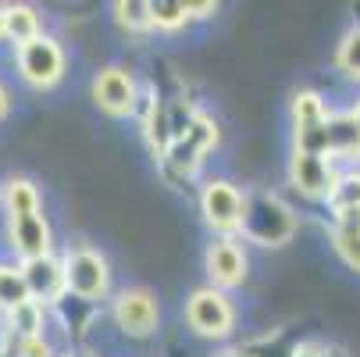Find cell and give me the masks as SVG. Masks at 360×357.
I'll return each mask as SVG.
<instances>
[{
  "label": "cell",
  "mask_w": 360,
  "mask_h": 357,
  "mask_svg": "<svg viewBox=\"0 0 360 357\" xmlns=\"http://www.w3.org/2000/svg\"><path fill=\"white\" fill-rule=\"evenodd\" d=\"M239 232L250 243H261V246H282L292 239L296 232V218L285 203L275 193H253L243 200V222Z\"/></svg>",
  "instance_id": "cell-1"
},
{
  "label": "cell",
  "mask_w": 360,
  "mask_h": 357,
  "mask_svg": "<svg viewBox=\"0 0 360 357\" xmlns=\"http://www.w3.org/2000/svg\"><path fill=\"white\" fill-rule=\"evenodd\" d=\"M93 100L108 115H129L136 108V82L122 68H108L93 79Z\"/></svg>",
  "instance_id": "cell-9"
},
{
  "label": "cell",
  "mask_w": 360,
  "mask_h": 357,
  "mask_svg": "<svg viewBox=\"0 0 360 357\" xmlns=\"http://www.w3.org/2000/svg\"><path fill=\"white\" fill-rule=\"evenodd\" d=\"M4 36H11L18 46L32 43L39 36V18L32 8L25 4H15V8H4Z\"/></svg>",
  "instance_id": "cell-15"
},
{
  "label": "cell",
  "mask_w": 360,
  "mask_h": 357,
  "mask_svg": "<svg viewBox=\"0 0 360 357\" xmlns=\"http://www.w3.org/2000/svg\"><path fill=\"white\" fill-rule=\"evenodd\" d=\"M4 200H8L11 218H18V215H39V193H36V186L29 179H11Z\"/></svg>",
  "instance_id": "cell-16"
},
{
  "label": "cell",
  "mask_w": 360,
  "mask_h": 357,
  "mask_svg": "<svg viewBox=\"0 0 360 357\" xmlns=\"http://www.w3.org/2000/svg\"><path fill=\"white\" fill-rule=\"evenodd\" d=\"M349 118H353V125H356V129H360V100H356V108H353V111H349Z\"/></svg>",
  "instance_id": "cell-26"
},
{
  "label": "cell",
  "mask_w": 360,
  "mask_h": 357,
  "mask_svg": "<svg viewBox=\"0 0 360 357\" xmlns=\"http://www.w3.org/2000/svg\"><path fill=\"white\" fill-rule=\"evenodd\" d=\"M186 4H172V0H153L150 4V25L158 29H179L186 22Z\"/></svg>",
  "instance_id": "cell-22"
},
{
  "label": "cell",
  "mask_w": 360,
  "mask_h": 357,
  "mask_svg": "<svg viewBox=\"0 0 360 357\" xmlns=\"http://www.w3.org/2000/svg\"><path fill=\"white\" fill-rule=\"evenodd\" d=\"M18 68L22 75L32 82V86H54L61 79V68H65V54L54 39L46 36H36L32 43L18 46Z\"/></svg>",
  "instance_id": "cell-2"
},
{
  "label": "cell",
  "mask_w": 360,
  "mask_h": 357,
  "mask_svg": "<svg viewBox=\"0 0 360 357\" xmlns=\"http://www.w3.org/2000/svg\"><path fill=\"white\" fill-rule=\"evenodd\" d=\"M11 246L22 253V261L46 258L50 253V225L43 215H18L11 218Z\"/></svg>",
  "instance_id": "cell-11"
},
{
  "label": "cell",
  "mask_w": 360,
  "mask_h": 357,
  "mask_svg": "<svg viewBox=\"0 0 360 357\" xmlns=\"http://www.w3.org/2000/svg\"><path fill=\"white\" fill-rule=\"evenodd\" d=\"M289 179H292V186L300 189V193H307V196H325L328 200V193H332V186H335V168H332V158H321V154H292V161H289Z\"/></svg>",
  "instance_id": "cell-7"
},
{
  "label": "cell",
  "mask_w": 360,
  "mask_h": 357,
  "mask_svg": "<svg viewBox=\"0 0 360 357\" xmlns=\"http://www.w3.org/2000/svg\"><path fill=\"white\" fill-rule=\"evenodd\" d=\"M0 36H4V8H0Z\"/></svg>",
  "instance_id": "cell-28"
},
{
  "label": "cell",
  "mask_w": 360,
  "mask_h": 357,
  "mask_svg": "<svg viewBox=\"0 0 360 357\" xmlns=\"http://www.w3.org/2000/svg\"><path fill=\"white\" fill-rule=\"evenodd\" d=\"M332 243H335L339 258L353 272H360V229H332Z\"/></svg>",
  "instance_id": "cell-21"
},
{
  "label": "cell",
  "mask_w": 360,
  "mask_h": 357,
  "mask_svg": "<svg viewBox=\"0 0 360 357\" xmlns=\"http://www.w3.org/2000/svg\"><path fill=\"white\" fill-rule=\"evenodd\" d=\"M243 193L232 186V182H207L203 186V196H200V208H203V218L207 225H214L218 232H236L239 222H243Z\"/></svg>",
  "instance_id": "cell-5"
},
{
  "label": "cell",
  "mask_w": 360,
  "mask_h": 357,
  "mask_svg": "<svg viewBox=\"0 0 360 357\" xmlns=\"http://www.w3.org/2000/svg\"><path fill=\"white\" fill-rule=\"evenodd\" d=\"M292 357H346V353L332 350V346H321V343H303V346H296Z\"/></svg>",
  "instance_id": "cell-24"
},
{
  "label": "cell",
  "mask_w": 360,
  "mask_h": 357,
  "mask_svg": "<svg viewBox=\"0 0 360 357\" xmlns=\"http://www.w3.org/2000/svg\"><path fill=\"white\" fill-rule=\"evenodd\" d=\"M65 289H72L82 300H93L108 289V261L96 250H75L65 261Z\"/></svg>",
  "instance_id": "cell-4"
},
{
  "label": "cell",
  "mask_w": 360,
  "mask_h": 357,
  "mask_svg": "<svg viewBox=\"0 0 360 357\" xmlns=\"http://www.w3.org/2000/svg\"><path fill=\"white\" fill-rule=\"evenodd\" d=\"M207 275L214 286H236L246 275V258L236 239H218L207 250Z\"/></svg>",
  "instance_id": "cell-12"
},
{
  "label": "cell",
  "mask_w": 360,
  "mask_h": 357,
  "mask_svg": "<svg viewBox=\"0 0 360 357\" xmlns=\"http://www.w3.org/2000/svg\"><path fill=\"white\" fill-rule=\"evenodd\" d=\"M325 139H328V158H360V129L353 125L349 111L328 115Z\"/></svg>",
  "instance_id": "cell-13"
},
{
  "label": "cell",
  "mask_w": 360,
  "mask_h": 357,
  "mask_svg": "<svg viewBox=\"0 0 360 357\" xmlns=\"http://www.w3.org/2000/svg\"><path fill=\"white\" fill-rule=\"evenodd\" d=\"M335 65H339V72H346L349 79L360 82V25L349 29V32L342 36L339 54H335Z\"/></svg>",
  "instance_id": "cell-19"
},
{
  "label": "cell",
  "mask_w": 360,
  "mask_h": 357,
  "mask_svg": "<svg viewBox=\"0 0 360 357\" xmlns=\"http://www.w3.org/2000/svg\"><path fill=\"white\" fill-rule=\"evenodd\" d=\"M214 357H250V353H243V350H225V353H214Z\"/></svg>",
  "instance_id": "cell-27"
},
{
  "label": "cell",
  "mask_w": 360,
  "mask_h": 357,
  "mask_svg": "<svg viewBox=\"0 0 360 357\" xmlns=\"http://www.w3.org/2000/svg\"><path fill=\"white\" fill-rule=\"evenodd\" d=\"M8 115V93H4V86H0V118Z\"/></svg>",
  "instance_id": "cell-25"
},
{
  "label": "cell",
  "mask_w": 360,
  "mask_h": 357,
  "mask_svg": "<svg viewBox=\"0 0 360 357\" xmlns=\"http://www.w3.org/2000/svg\"><path fill=\"white\" fill-rule=\"evenodd\" d=\"M328 203L335 211H356L360 208V172L335 175V186L328 193Z\"/></svg>",
  "instance_id": "cell-17"
},
{
  "label": "cell",
  "mask_w": 360,
  "mask_h": 357,
  "mask_svg": "<svg viewBox=\"0 0 360 357\" xmlns=\"http://www.w3.org/2000/svg\"><path fill=\"white\" fill-rule=\"evenodd\" d=\"M115 11H118V22L122 25H129V29H150V4H143V0H122Z\"/></svg>",
  "instance_id": "cell-23"
},
{
  "label": "cell",
  "mask_w": 360,
  "mask_h": 357,
  "mask_svg": "<svg viewBox=\"0 0 360 357\" xmlns=\"http://www.w3.org/2000/svg\"><path fill=\"white\" fill-rule=\"evenodd\" d=\"M22 303H29V289H25L22 272L0 268V308H4V311H15V308H22Z\"/></svg>",
  "instance_id": "cell-18"
},
{
  "label": "cell",
  "mask_w": 360,
  "mask_h": 357,
  "mask_svg": "<svg viewBox=\"0 0 360 357\" xmlns=\"http://www.w3.org/2000/svg\"><path fill=\"white\" fill-rule=\"evenodd\" d=\"M22 279H25V289H29V300L36 303H54L61 293H65V265H58L54 258H32V261H22Z\"/></svg>",
  "instance_id": "cell-8"
},
{
  "label": "cell",
  "mask_w": 360,
  "mask_h": 357,
  "mask_svg": "<svg viewBox=\"0 0 360 357\" xmlns=\"http://www.w3.org/2000/svg\"><path fill=\"white\" fill-rule=\"evenodd\" d=\"M115 318L125 332L132 336H146L158 325V300H153L146 289H125L115 303Z\"/></svg>",
  "instance_id": "cell-10"
},
{
  "label": "cell",
  "mask_w": 360,
  "mask_h": 357,
  "mask_svg": "<svg viewBox=\"0 0 360 357\" xmlns=\"http://www.w3.org/2000/svg\"><path fill=\"white\" fill-rule=\"evenodd\" d=\"M211 143H218V129L211 125V118L196 115V118H189L186 129L168 143V161H172L179 172H193L196 161H200V154H203Z\"/></svg>",
  "instance_id": "cell-6"
},
{
  "label": "cell",
  "mask_w": 360,
  "mask_h": 357,
  "mask_svg": "<svg viewBox=\"0 0 360 357\" xmlns=\"http://www.w3.org/2000/svg\"><path fill=\"white\" fill-rule=\"evenodd\" d=\"M328 115H332V111L325 108V100H321L318 93L303 89V93L292 96V122H296V132H300V129H318V125H325Z\"/></svg>",
  "instance_id": "cell-14"
},
{
  "label": "cell",
  "mask_w": 360,
  "mask_h": 357,
  "mask_svg": "<svg viewBox=\"0 0 360 357\" xmlns=\"http://www.w3.org/2000/svg\"><path fill=\"white\" fill-rule=\"evenodd\" d=\"M0 357H15V353H8V350H4V346H0Z\"/></svg>",
  "instance_id": "cell-29"
},
{
  "label": "cell",
  "mask_w": 360,
  "mask_h": 357,
  "mask_svg": "<svg viewBox=\"0 0 360 357\" xmlns=\"http://www.w3.org/2000/svg\"><path fill=\"white\" fill-rule=\"evenodd\" d=\"M11 315V325L18 329V336L29 343V339H39V318H43V311H39V303L36 300H29V303H22V308H15V311H8Z\"/></svg>",
  "instance_id": "cell-20"
},
{
  "label": "cell",
  "mask_w": 360,
  "mask_h": 357,
  "mask_svg": "<svg viewBox=\"0 0 360 357\" xmlns=\"http://www.w3.org/2000/svg\"><path fill=\"white\" fill-rule=\"evenodd\" d=\"M186 318L189 325L200 332V336H225L232 329V303L225 293L218 289H196L189 296V308H186Z\"/></svg>",
  "instance_id": "cell-3"
}]
</instances>
